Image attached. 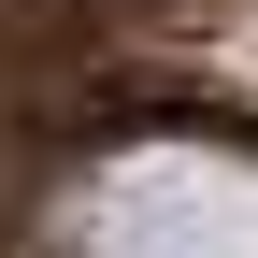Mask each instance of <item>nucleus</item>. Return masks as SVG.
<instances>
[{
  "label": "nucleus",
  "instance_id": "obj_1",
  "mask_svg": "<svg viewBox=\"0 0 258 258\" xmlns=\"http://www.w3.org/2000/svg\"><path fill=\"white\" fill-rule=\"evenodd\" d=\"M72 258H258V172L215 144H129L86 172Z\"/></svg>",
  "mask_w": 258,
  "mask_h": 258
}]
</instances>
